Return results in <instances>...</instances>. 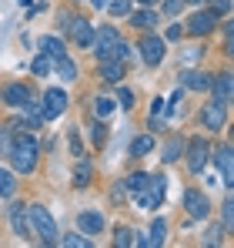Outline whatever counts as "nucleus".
<instances>
[{"mask_svg": "<svg viewBox=\"0 0 234 248\" xmlns=\"http://www.w3.org/2000/svg\"><path fill=\"white\" fill-rule=\"evenodd\" d=\"M188 3H204V0H188Z\"/></svg>", "mask_w": 234, "mask_h": 248, "instance_id": "49530a36", "label": "nucleus"}, {"mask_svg": "<svg viewBox=\"0 0 234 248\" xmlns=\"http://www.w3.org/2000/svg\"><path fill=\"white\" fill-rule=\"evenodd\" d=\"M40 50L47 57H64V44L57 41V37H40Z\"/></svg>", "mask_w": 234, "mask_h": 248, "instance_id": "a878e982", "label": "nucleus"}, {"mask_svg": "<svg viewBox=\"0 0 234 248\" xmlns=\"http://www.w3.org/2000/svg\"><path fill=\"white\" fill-rule=\"evenodd\" d=\"M144 185H147V174H144V171H134V174H127V178H124V188H127L131 195H134V191H141Z\"/></svg>", "mask_w": 234, "mask_h": 248, "instance_id": "cd10ccee", "label": "nucleus"}, {"mask_svg": "<svg viewBox=\"0 0 234 248\" xmlns=\"http://www.w3.org/2000/svg\"><path fill=\"white\" fill-rule=\"evenodd\" d=\"M184 7V0H164V14H177Z\"/></svg>", "mask_w": 234, "mask_h": 248, "instance_id": "4c0bfd02", "label": "nucleus"}, {"mask_svg": "<svg viewBox=\"0 0 234 248\" xmlns=\"http://www.w3.org/2000/svg\"><path fill=\"white\" fill-rule=\"evenodd\" d=\"M64 108H67V94H64L60 87H50V91L44 94L40 118H44V121H54V118H60V114H64Z\"/></svg>", "mask_w": 234, "mask_h": 248, "instance_id": "39448f33", "label": "nucleus"}, {"mask_svg": "<svg viewBox=\"0 0 234 248\" xmlns=\"http://www.w3.org/2000/svg\"><path fill=\"white\" fill-rule=\"evenodd\" d=\"M67 248H90V238H84V235H67V238H60Z\"/></svg>", "mask_w": 234, "mask_h": 248, "instance_id": "473e14b6", "label": "nucleus"}, {"mask_svg": "<svg viewBox=\"0 0 234 248\" xmlns=\"http://www.w3.org/2000/svg\"><path fill=\"white\" fill-rule=\"evenodd\" d=\"M117 101H120V108H124V111H131V108H134V94H131L127 87L120 91V97H117Z\"/></svg>", "mask_w": 234, "mask_h": 248, "instance_id": "f704fd0d", "label": "nucleus"}, {"mask_svg": "<svg viewBox=\"0 0 234 248\" xmlns=\"http://www.w3.org/2000/svg\"><path fill=\"white\" fill-rule=\"evenodd\" d=\"M137 3H144V7H151V3H157V0H137Z\"/></svg>", "mask_w": 234, "mask_h": 248, "instance_id": "a18cd8bd", "label": "nucleus"}, {"mask_svg": "<svg viewBox=\"0 0 234 248\" xmlns=\"http://www.w3.org/2000/svg\"><path fill=\"white\" fill-rule=\"evenodd\" d=\"M54 61H57V57H47V54H40L37 61H34V74H37V78H47V74L54 71Z\"/></svg>", "mask_w": 234, "mask_h": 248, "instance_id": "c85d7f7f", "label": "nucleus"}, {"mask_svg": "<svg viewBox=\"0 0 234 248\" xmlns=\"http://www.w3.org/2000/svg\"><path fill=\"white\" fill-rule=\"evenodd\" d=\"M14 191H17L14 174H10L7 168H0V198H14Z\"/></svg>", "mask_w": 234, "mask_h": 248, "instance_id": "b1692460", "label": "nucleus"}, {"mask_svg": "<svg viewBox=\"0 0 234 248\" xmlns=\"http://www.w3.org/2000/svg\"><path fill=\"white\" fill-rule=\"evenodd\" d=\"M77 228L84 235H97V232H104V215L101 211H80L77 215Z\"/></svg>", "mask_w": 234, "mask_h": 248, "instance_id": "2eb2a0df", "label": "nucleus"}, {"mask_svg": "<svg viewBox=\"0 0 234 248\" xmlns=\"http://www.w3.org/2000/svg\"><path fill=\"white\" fill-rule=\"evenodd\" d=\"M214 161H218V168H221V181L231 188V185H234V155H231V148L224 144V148L214 155Z\"/></svg>", "mask_w": 234, "mask_h": 248, "instance_id": "dca6fc26", "label": "nucleus"}, {"mask_svg": "<svg viewBox=\"0 0 234 248\" xmlns=\"http://www.w3.org/2000/svg\"><path fill=\"white\" fill-rule=\"evenodd\" d=\"M37 141L30 138V134H20V138H14V144H10V161H14V171L17 174H30L34 168H37Z\"/></svg>", "mask_w": 234, "mask_h": 248, "instance_id": "f257e3e1", "label": "nucleus"}, {"mask_svg": "<svg viewBox=\"0 0 234 248\" xmlns=\"http://www.w3.org/2000/svg\"><path fill=\"white\" fill-rule=\"evenodd\" d=\"M131 24L141 27V31H151V27L157 24V17L151 14V10H137V14H131Z\"/></svg>", "mask_w": 234, "mask_h": 248, "instance_id": "393cba45", "label": "nucleus"}, {"mask_svg": "<svg viewBox=\"0 0 234 248\" xmlns=\"http://www.w3.org/2000/svg\"><path fill=\"white\" fill-rule=\"evenodd\" d=\"M211 91H214V101H221V104H231V101H234L231 71H221L218 78H211Z\"/></svg>", "mask_w": 234, "mask_h": 248, "instance_id": "f8f14e48", "label": "nucleus"}, {"mask_svg": "<svg viewBox=\"0 0 234 248\" xmlns=\"http://www.w3.org/2000/svg\"><path fill=\"white\" fill-rule=\"evenodd\" d=\"M10 144H14V131H10V124H0V155L3 158L10 155Z\"/></svg>", "mask_w": 234, "mask_h": 248, "instance_id": "c756f323", "label": "nucleus"}, {"mask_svg": "<svg viewBox=\"0 0 234 248\" xmlns=\"http://www.w3.org/2000/svg\"><path fill=\"white\" fill-rule=\"evenodd\" d=\"M97 71H101V78H104L107 84H120V81H124V74H127V61H117V57H104Z\"/></svg>", "mask_w": 234, "mask_h": 248, "instance_id": "ddd939ff", "label": "nucleus"}, {"mask_svg": "<svg viewBox=\"0 0 234 248\" xmlns=\"http://www.w3.org/2000/svg\"><path fill=\"white\" fill-rule=\"evenodd\" d=\"M184 208H188V218H194V221H201V218L211 215V202H207L197 188H188V191H184Z\"/></svg>", "mask_w": 234, "mask_h": 248, "instance_id": "1a4fd4ad", "label": "nucleus"}, {"mask_svg": "<svg viewBox=\"0 0 234 248\" xmlns=\"http://www.w3.org/2000/svg\"><path fill=\"white\" fill-rule=\"evenodd\" d=\"M181 151H184V141H181V138H171V141L164 144V155H161V158L171 165V161H177V158H181Z\"/></svg>", "mask_w": 234, "mask_h": 248, "instance_id": "5701e85b", "label": "nucleus"}, {"mask_svg": "<svg viewBox=\"0 0 234 248\" xmlns=\"http://www.w3.org/2000/svg\"><path fill=\"white\" fill-rule=\"evenodd\" d=\"M211 10H214V14H228V10H231V0H214Z\"/></svg>", "mask_w": 234, "mask_h": 248, "instance_id": "e433bc0d", "label": "nucleus"}, {"mask_svg": "<svg viewBox=\"0 0 234 248\" xmlns=\"http://www.w3.org/2000/svg\"><path fill=\"white\" fill-rule=\"evenodd\" d=\"M218 27V14L214 10H197L188 17V34H194V37H204V34H211Z\"/></svg>", "mask_w": 234, "mask_h": 248, "instance_id": "6e6552de", "label": "nucleus"}, {"mask_svg": "<svg viewBox=\"0 0 234 248\" xmlns=\"http://www.w3.org/2000/svg\"><path fill=\"white\" fill-rule=\"evenodd\" d=\"M164 232H167V225L157 218V221H151V232L144 235V238H137V245L144 248H154V245H164Z\"/></svg>", "mask_w": 234, "mask_h": 248, "instance_id": "6ab92c4d", "label": "nucleus"}, {"mask_svg": "<svg viewBox=\"0 0 234 248\" xmlns=\"http://www.w3.org/2000/svg\"><path fill=\"white\" fill-rule=\"evenodd\" d=\"M154 151V138L151 134H141V138H134V144H131V155L134 158H141V155H151Z\"/></svg>", "mask_w": 234, "mask_h": 248, "instance_id": "412c9836", "label": "nucleus"}, {"mask_svg": "<svg viewBox=\"0 0 234 248\" xmlns=\"http://www.w3.org/2000/svg\"><path fill=\"white\" fill-rule=\"evenodd\" d=\"M231 202H224V228H231Z\"/></svg>", "mask_w": 234, "mask_h": 248, "instance_id": "a19ab883", "label": "nucleus"}, {"mask_svg": "<svg viewBox=\"0 0 234 248\" xmlns=\"http://www.w3.org/2000/svg\"><path fill=\"white\" fill-rule=\"evenodd\" d=\"M71 41L77 44V47H90V41H94V31H90V24H87L84 17H77V20L71 24Z\"/></svg>", "mask_w": 234, "mask_h": 248, "instance_id": "f3484780", "label": "nucleus"}, {"mask_svg": "<svg viewBox=\"0 0 234 248\" xmlns=\"http://www.w3.org/2000/svg\"><path fill=\"white\" fill-rule=\"evenodd\" d=\"M71 151H74V155H84V148H80V138H77V131H71Z\"/></svg>", "mask_w": 234, "mask_h": 248, "instance_id": "58836bf2", "label": "nucleus"}, {"mask_svg": "<svg viewBox=\"0 0 234 248\" xmlns=\"http://www.w3.org/2000/svg\"><path fill=\"white\" fill-rule=\"evenodd\" d=\"M181 87H188V91H207L211 87V74H204V71H184L181 74Z\"/></svg>", "mask_w": 234, "mask_h": 248, "instance_id": "a211bd4d", "label": "nucleus"}, {"mask_svg": "<svg viewBox=\"0 0 234 248\" xmlns=\"http://www.w3.org/2000/svg\"><path fill=\"white\" fill-rule=\"evenodd\" d=\"M117 44H120V34H117L114 27H101V31L94 34L90 47H94L97 61H104V57H114V54H117Z\"/></svg>", "mask_w": 234, "mask_h": 248, "instance_id": "20e7f679", "label": "nucleus"}, {"mask_svg": "<svg viewBox=\"0 0 234 248\" xmlns=\"http://www.w3.org/2000/svg\"><path fill=\"white\" fill-rule=\"evenodd\" d=\"M164 191H167V178L164 174H147V185L141 191H134V202L151 211V208H157L164 202Z\"/></svg>", "mask_w": 234, "mask_h": 248, "instance_id": "7ed1b4c3", "label": "nucleus"}, {"mask_svg": "<svg viewBox=\"0 0 234 248\" xmlns=\"http://www.w3.org/2000/svg\"><path fill=\"white\" fill-rule=\"evenodd\" d=\"M90 3H94L97 10H104V7H107V0H90Z\"/></svg>", "mask_w": 234, "mask_h": 248, "instance_id": "c03bdc74", "label": "nucleus"}, {"mask_svg": "<svg viewBox=\"0 0 234 248\" xmlns=\"http://www.w3.org/2000/svg\"><path fill=\"white\" fill-rule=\"evenodd\" d=\"M207 158H211V144L204 138H191L188 141V168L191 171H204L207 168Z\"/></svg>", "mask_w": 234, "mask_h": 248, "instance_id": "0eeeda50", "label": "nucleus"}, {"mask_svg": "<svg viewBox=\"0 0 234 248\" xmlns=\"http://www.w3.org/2000/svg\"><path fill=\"white\" fill-rule=\"evenodd\" d=\"M20 3H30V0H20Z\"/></svg>", "mask_w": 234, "mask_h": 248, "instance_id": "de8ad7c7", "label": "nucleus"}, {"mask_svg": "<svg viewBox=\"0 0 234 248\" xmlns=\"http://www.w3.org/2000/svg\"><path fill=\"white\" fill-rule=\"evenodd\" d=\"M201 54H204L201 47H191V50H184V54H181V64H194V61L201 57Z\"/></svg>", "mask_w": 234, "mask_h": 248, "instance_id": "72a5a7b5", "label": "nucleus"}, {"mask_svg": "<svg viewBox=\"0 0 234 248\" xmlns=\"http://www.w3.org/2000/svg\"><path fill=\"white\" fill-rule=\"evenodd\" d=\"M27 211H30V228H34V235H37L44 245H54V242H57V225H54L50 211L44 205H27Z\"/></svg>", "mask_w": 234, "mask_h": 248, "instance_id": "f03ea898", "label": "nucleus"}, {"mask_svg": "<svg viewBox=\"0 0 234 248\" xmlns=\"http://www.w3.org/2000/svg\"><path fill=\"white\" fill-rule=\"evenodd\" d=\"M30 97H34V91L27 84H10L3 91V104H10V108H24V104H30Z\"/></svg>", "mask_w": 234, "mask_h": 248, "instance_id": "4468645a", "label": "nucleus"}, {"mask_svg": "<svg viewBox=\"0 0 234 248\" xmlns=\"http://www.w3.org/2000/svg\"><path fill=\"white\" fill-rule=\"evenodd\" d=\"M114 245H117V248L137 245V238H134V232H131V228H117V235H114Z\"/></svg>", "mask_w": 234, "mask_h": 248, "instance_id": "7c9ffc66", "label": "nucleus"}, {"mask_svg": "<svg viewBox=\"0 0 234 248\" xmlns=\"http://www.w3.org/2000/svg\"><path fill=\"white\" fill-rule=\"evenodd\" d=\"M107 10H111L114 17H124V14L131 10V0H107Z\"/></svg>", "mask_w": 234, "mask_h": 248, "instance_id": "2f4dec72", "label": "nucleus"}, {"mask_svg": "<svg viewBox=\"0 0 234 248\" xmlns=\"http://www.w3.org/2000/svg\"><path fill=\"white\" fill-rule=\"evenodd\" d=\"M7 211H10V228H14V235H17V238H30V235H34V228H30V211L20 205V202L10 205Z\"/></svg>", "mask_w": 234, "mask_h": 248, "instance_id": "9d476101", "label": "nucleus"}, {"mask_svg": "<svg viewBox=\"0 0 234 248\" xmlns=\"http://www.w3.org/2000/svg\"><path fill=\"white\" fill-rule=\"evenodd\" d=\"M90 174H94V171L87 165V158H80L77 168H74V185H77V188H87V185H90Z\"/></svg>", "mask_w": 234, "mask_h": 248, "instance_id": "4be33fe9", "label": "nucleus"}, {"mask_svg": "<svg viewBox=\"0 0 234 248\" xmlns=\"http://www.w3.org/2000/svg\"><path fill=\"white\" fill-rule=\"evenodd\" d=\"M151 114H164V101L154 97V104H151Z\"/></svg>", "mask_w": 234, "mask_h": 248, "instance_id": "79ce46f5", "label": "nucleus"}, {"mask_svg": "<svg viewBox=\"0 0 234 248\" xmlns=\"http://www.w3.org/2000/svg\"><path fill=\"white\" fill-rule=\"evenodd\" d=\"M141 57H144V64H147V67H157V64L164 61V37L147 34V37L141 41Z\"/></svg>", "mask_w": 234, "mask_h": 248, "instance_id": "9b49d317", "label": "nucleus"}, {"mask_svg": "<svg viewBox=\"0 0 234 248\" xmlns=\"http://www.w3.org/2000/svg\"><path fill=\"white\" fill-rule=\"evenodd\" d=\"M54 67H57V74H60L64 81H74V78H77V64H74L67 54H64V57H57V61H54Z\"/></svg>", "mask_w": 234, "mask_h": 248, "instance_id": "aec40b11", "label": "nucleus"}, {"mask_svg": "<svg viewBox=\"0 0 234 248\" xmlns=\"http://www.w3.org/2000/svg\"><path fill=\"white\" fill-rule=\"evenodd\" d=\"M94 114H97V121H107V118L114 114V101H111V97H97V101H94Z\"/></svg>", "mask_w": 234, "mask_h": 248, "instance_id": "bb28decb", "label": "nucleus"}, {"mask_svg": "<svg viewBox=\"0 0 234 248\" xmlns=\"http://www.w3.org/2000/svg\"><path fill=\"white\" fill-rule=\"evenodd\" d=\"M204 245H218V228H214V225L207 228V238H204Z\"/></svg>", "mask_w": 234, "mask_h": 248, "instance_id": "ea45409f", "label": "nucleus"}, {"mask_svg": "<svg viewBox=\"0 0 234 248\" xmlns=\"http://www.w3.org/2000/svg\"><path fill=\"white\" fill-rule=\"evenodd\" d=\"M104 141H107V131H104V124H94V144H97V148H104Z\"/></svg>", "mask_w": 234, "mask_h": 248, "instance_id": "c9c22d12", "label": "nucleus"}, {"mask_svg": "<svg viewBox=\"0 0 234 248\" xmlns=\"http://www.w3.org/2000/svg\"><path fill=\"white\" fill-rule=\"evenodd\" d=\"M177 37H181V27H177V24H174V27H171V31H167V41H177Z\"/></svg>", "mask_w": 234, "mask_h": 248, "instance_id": "37998d69", "label": "nucleus"}, {"mask_svg": "<svg viewBox=\"0 0 234 248\" xmlns=\"http://www.w3.org/2000/svg\"><path fill=\"white\" fill-rule=\"evenodd\" d=\"M201 121H204V127H211V131H224V124H228V104L207 101L204 111H201Z\"/></svg>", "mask_w": 234, "mask_h": 248, "instance_id": "423d86ee", "label": "nucleus"}]
</instances>
